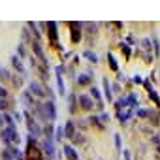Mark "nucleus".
Segmentation results:
<instances>
[{"label":"nucleus","mask_w":160,"mask_h":160,"mask_svg":"<svg viewBox=\"0 0 160 160\" xmlns=\"http://www.w3.org/2000/svg\"><path fill=\"white\" fill-rule=\"evenodd\" d=\"M36 113L40 115V119L45 122H51V121H55V117H56V111H55V104L53 102H45V104H42L36 109Z\"/></svg>","instance_id":"obj_1"},{"label":"nucleus","mask_w":160,"mask_h":160,"mask_svg":"<svg viewBox=\"0 0 160 160\" xmlns=\"http://www.w3.org/2000/svg\"><path fill=\"white\" fill-rule=\"evenodd\" d=\"M2 141L6 143L9 147L12 143H19V134L15 128H6V130H2Z\"/></svg>","instance_id":"obj_2"},{"label":"nucleus","mask_w":160,"mask_h":160,"mask_svg":"<svg viewBox=\"0 0 160 160\" xmlns=\"http://www.w3.org/2000/svg\"><path fill=\"white\" fill-rule=\"evenodd\" d=\"M77 100H79L81 107H83V109H87V111L92 109V106H94V104H92V98H89L87 94H79V96H77Z\"/></svg>","instance_id":"obj_3"},{"label":"nucleus","mask_w":160,"mask_h":160,"mask_svg":"<svg viewBox=\"0 0 160 160\" xmlns=\"http://www.w3.org/2000/svg\"><path fill=\"white\" fill-rule=\"evenodd\" d=\"M70 27H72V40H74V42H79L81 40V25L79 23H72Z\"/></svg>","instance_id":"obj_4"},{"label":"nucleus","mask_w":160,"mask_h":160,"mask_svg":"<svg viewBox=\"0 0 160 160\" xmlns=\"http://www.w3.org/2000/svg\"><path fill=\"white\" fill-rule=\"evenodd\" d=\"M30 90H32L36 96H45V94L49 92V90H45L40 83H36V81H34V83H30Z\"/></svg>","instance_id":"obj_5"},{"label":"nucleus","mask_w":160,"mask_h":160,"mask_svg":"<svg viewBox=\"0 0 160 160\" xmlns=\"http://www.w3.org/2000/svg\"><path fill=\"white\" fill-rule=\"evenodd\" d=\"M62 149H64V154H66V158H68V160H77V151L72 145H64Z\"/></svg>","instance_id":"obj_6"},{"label":"nucleus","mask_w":160,"mask_h":160,"mask_svg":"<svg viewBox=\"0 0 160 160\" xmlns=\"http://www.w3.org/2000/svg\"><path fill=\"white\" fill-rule=\"evenodd\" d=\"M56 81H59V90H60V94H64V81H62V68H56Z\"/></svg>","instance_id":"obj_7"},{"label":"nucleus","mask_w":160,"mask_h":160,"mask_svg":"<svg viewBox=\"0 0 160 160\" xmlns=\"http://www.w3.org/2000/svg\"><path fill=\"white\" fill-rule=\"evenodd\" d=\"M64 138H75V132H74V122H72V121L66 122V128H64Z\"/></svg>","instance_id":"obj_8"},{"label":"nucleus","mask_w":160,"mask_h":160,"mask_svg":"<svg viewBox=\"0 0 160 160\" xmlns=\"http://www.w3.org/2000/svg\"><path fill=\"white\" fill-rule=\"evenodd\" d=\"M47 27H49V38H51V42L55 43V40H56V23H47Z\"/></svg>","instance_id":"obj_9"},{"label":"nucleus","mask_w":160,"mask_h":160,"mask_svg":"<svg viewBox=\"0 0 160 160\" xmlns=\"http://www.w3.org/2000/svg\"><path fill=\"white\" fill-rule=\"evenodd\" d=\"M90 98H94V100H98V107L102 109V98H100V90H98L96 87H92V89H90Z\"/></svg>","instance_id":"obj_10"},{"label":"nucleus","mask_w":160,"mask_h":160,"mask_svg":"<svg viewBox=\"0 0 160 160\" xmlns=\"http://www.w3.org/2000/svg\"><path fill=\"white\" fill-rule=\"evenodd\" d=\"M43 147H45V153H47L49 154V156H53V154H55V149H53V141H51V139L47 138V139H45V143H43Z\"/></svg>","instance_id":"obj_11"},{"label":"nucleus","mask_w":160,"mask_h":160,"mask_svg":"<svg viewBox=\"0 0 160 160\" xmlns=\"http://www.w3.org/2000/svg\"><path fill=\"white\" fill-rule=\"evenodd\" d=\"M90 81H92L90 74H81L79 77H77V83L79 85H87V83H90Z\"/></svg>","instance_id":"obj_12"},{"label":"nucleus","mask_w":160,"mask_h":160,"mask_svg":"<svg viewBox=\"0 0 160 160\" xmlns=\"http://www.w3.org/2000/svg\"><path fill=\"white\" fill-rule=\"evenodd\" d=\"M104 94H106V98H107V102H111L113 100V96H111V87H109V81L107 79H104Z\"/></svg>","instance_id":"obj_13"},{"label":"nucleus","mask_w":160,"mask_h":160,"mask_svg":"<svg viewBox=\"0 0 160 160\" xmlns=\"http://www.w3.org/2000/svg\"><path fill=\"white\" fill-rule=\"evenodd\" d=\"M149 96H151V100L154 102V106L160 107V96H158V92L154 90V89H151V90H149Z\"/></svg>","instance_id":"obj_14"},{"label":"nucleus","mask_w":160,"mask_h":160,"mask_svg":"<svg viewBox=\"0 0 160 160\" xmlns=\"http://www.w3.org/2000/svg\"><path fill=\"white\" fill-rule=\"evenodd\" d=\"M8 153H12V158H15V160H23V154L19 149H9Z\"/></svg>","instance_id":"obj_15"},{"label":"nucleus","mask_w":160,"mask_h":160,"mask_svg":"<svg viewBox=\"0 0 160 160\" xmlns=\"http://www.w3.org/2000/svg\"><path fill=\"white\" fill-rule=\"evenodd\" d=\"M126 102H128V106H130V107H136L138 106V96L136 94H130V96L126 98Z\"/></svg>","instance_id":"obj_16"},{"label":"nucleus","mask_w":160,"mask_h":160,"mask_svg":"<svg viewBox=\"0 0 160 160\" xmlns=\"http://www.w3.org/2000/svg\"><path fill=\"white\" fill-rule=\"evenodd\" d=\"M12 62H13V66H15V68H17L19 72H21V74H23V72H25V68H23V64H21V60H19V59H17V56H13V59H12Z\"/></svg>","instance_id":"obj_17"},{"label":"nucleus","mask_w":160,"mask_h":160,"mask_svg":"<svg viewBox=\"0 0 160 160\" xmlns=\"http://www.w3.org/2000/svg\"><path fill=\"white\" fill-rule=\"evenodd\" d=\"M128 119H130V111H125V113L119 111V121H121V122H126Z\"/></svg>","instance_id":"obj_18"},{"label":"nucleus","mask_w":160,"mask_h":160,"mask_svg":"<svg viewBox=\"0 0 160 160\" xmlns=\"http://www.w3.org/2000/svg\"><path fill=\"white\" fill-rule=\"evenodd\" d=\"M109 66H111V70H119L117 60H115V56H113V55H109Z\"/></svg>","instance_id":"obj_19"},{"label":"nucleus","mask_w":160,"mask_h":160,"mask_svg":"<svg viewBox=\"0 0 160 160\" xmlns=\"http://www.w3.org/2000/svg\"><path fill=\"white\" fill-rule=\"evenodd\" d=\"M4 121L8 122V128H15V122H13V119L9 115H4Z\"/></svg>","instance_id":"obj_20"},{"label":"nucleus","mask_w":160,"mask_h":160,"mask_svg":"<svg viewBox=\"0 0 160 160\" xmlns=\"http://www.w3.org/2000/svg\"><path fill=\"white\" fill-rule=\"evenodd\" d=\"M64 138V128H56V134H55V139H62Z\"/></svg>","instance_id":"obj_21"},{"label":"nucleus","mask_w":160,"mask_h":160,"mask_svg":"<svg viewBox=\"0 0 160 160\" xmlns=\"http://www.w3.org/2000/svg\"><path fill=\"white\" fill-rule=\"evenodd\" d=\"M138 117H149V113H151V109H138Z\"/></svg>","instance_id":"obj_22"},{"label":"nucleus","mask_w":160,"mask_h":160,"mask_svg":"<svg viewBox=\"0 0 160 160\" xmlns=\"http://www.w3.org/2000/svg\"><path fill=\"white\" fill-rule=\"evenodd\" d=\"M85 56H87V59H89V60H92V62H96V55L94 53H90V51H85Z\"/></svg>","instance_id":"obj_23"},{"label":"nucleus","mask_w":160,"mask_h":160,"mask_svg":"<svg viewBox=\"0 0 160 160\" xmlns=\"http://www.w3.org/2000/svg\"><path fill=\"white\" fill-rule=\"evenodd\" d=\"M70 111H75V96H70Z\"/></svg>","instance_id":"obj_24"},{"label":"nucleus","mask_w":160,"mask_h":160,"mask_svg":"<svg viewBox=\"0 0 160 160\" xmlns=\"http://www.w3.org/2000/svg\"><path fill=\"white\" fill-rule=\"evenodd\" d=\"M6 96H8V90L4 89L2 85H0V98H6Z\"/></svg>","instance_id":"obj_25"},{"label":"nucleus","mask_w":160,"mask_h":160,"mask_svg":"<svg viewBox=\"0 0 160 160\" xmlns=\"http://www.w3.org/2000/svg\"><path fill=\"white\" fill-rule=\"evenodd\" d=\"M100 121L107 122V121H109V115H106V113H102V115H100Z\"/></svg>","instance_id":"obj_26"},{"label":"nucleus","mask_w":160,"mask_h":160,"mask_svg":"<svg viewBox=\"0 0 160 160\" xmlns=\"http://www.w3.org/2000/svg\"><path fill=\"white\" fill-rule=\"evenodd\" d=\"M121 49L122 51H125V55L128 56V55H130V49H128V45H121Z\"/></svg>","instance_id":"obj_27"},{"label":"nucleus","mask_w":160,"mask_h":160,"mask_svg":"<svg viewBox=\"0 0 160 160\" xmlns=\"http://www.w3.org/2000/svg\"><path fill=\"white\" fill-rule=\"evenodd\" d=\"M8 107V102L6 100H0V109H6Z\"/></svg>","instance_id":"obj_28"},{"label":"nucleus","mask_w":160,"mask_h":160,"mask_svg":"<svg viewBox=\"0 0 160 160\" xmlns=\"http://www.w3.org/2000/svg\"><path fill=\"white\" fill-rule=\"evenodd\" d=\"M115 143H117V147H121V136L119 134H115Z\"/></svg>","instance_id":"obj_29"},{"label":"nucleus","mask_w":160,"mask_h":160,"mask_svg":"<svg viewBox=\"0 0 160 160\" xmlns=\"http://www.w3.org/2000/svg\"><path fill=\"white\" fill-rule=\"evenodd\" d=\"M141 81H143L141 75H134V83H141Z\"/></svg>","instance_id":"obj_30"},{"label":"nucleus","mask_w":160,"mask_h":160,"mask_svg":"<svg viewBox=\"0 0 160 160\" xmlns=\"http://www.w3.org/2000/svg\"><path fill=\"white\" fill-rule=\"evenodd\" d=\"M125 158H126V160H132V156H130V151H125Z\"/></svg>","instance_id":"obj_31"},{"label":"nucleus","mask_w":160,"mask_h":160,"mask_svg":"<svg viewBox=\"0 0 160 160\" xmlns=\"http://www.w3.org/2000/svg\"><path fill=\"white\" fill-rule=\"evenodd\" d=\"M0 125H2V115H0Z\"/></svg>","instance_id":"obj_32"}]
</instances>
